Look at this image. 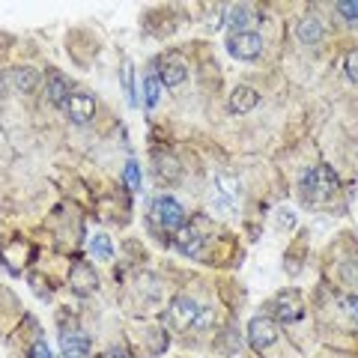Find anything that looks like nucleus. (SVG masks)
<instances>
[{"mask_svg": "<svg viewBox=\"0 0 358 358\" xmlns=\"http://www.w3.org/2000/svg\"><path fill=\"white\" fill-rule=\"evenodd\" d=\"M215 209L224 212V215H236V200H233V194H218L215 197Z\"/></svg>", "mask_w": 358, "mask_h": 358, "instance_id": "4be33fe9", "label": "nucleus"}, {"mask_svg": "<svg viewBox=\"0 0 358 358\" xmlns=\"http://www.w3.org/2000/svg\"><path fill=\"white\" fill-rule=\"evenodd\" d=\"M69 281H72L75 293H93V289L99 287V275H96V268L90 263H75Z\"/></svg>", "mask_w": 358, "mask_h": 358, "instance_id": "9d476101", "label": "nucleus"}, {"mask_svg": "<svg viewBox=\"0 0 358 358\" xmlns=\"http://www.w3.org/2000/svg\"><path fill=\"white\" fill-rule=\"evenodd\" d=\"M322 33H326L322 21L305 18V21H299V27H296V39H299L301 45H317V42L322 39Z\"/></svg>", "mask_w": 358, "mask_h": 358, "instance_id": "4468645a", "label": "nucleus"}, {"mask_svg": "<svg viewBox=\"0 0 358 358\" xmlns=\"http://www.w3.org/2000/svg\"><path fill=\"white\" fill-rule=\"evenodd\" d=\"M162 99V81L155 78V72H150L147 78H143V105L147 108H155Z\"/></svg>", "mask_w": 358, "mask_h": 358, "instance_id": "f3484780", "label": "nucleus"}, {"mask_svg": "<svg viewBox=\"0 0 358 358\" xmlns=\"http://www.w3.org/2000/svg\"><path fill=\"white\" fill-rule=\"evenodd\" d=\"M299 188H301V197H305V203L308 206H317L320 200H326V197L334 194V188H338V173H334L329 164L310 167V171L301 173Z\"/></svg>", "mask_w": 358, "mask_h": 358, "instance_id": "f257e3e1", "label": "nucleus"}, {"mask_svg": "<svg viewBox=\"0 0 358 358\" xmlns=\"http://www.w3.org/2000/svg\"><path fill=\"white\" fill-rule=\"evenodd\" d=\"M152 212L159 215V221L164 224L167 230H179V227H182V221H185V209H182V203H179L176 197H171V194L155 197Z\"/></svg>", "mask_w": 358, "mask_h": 358, "instance_id": "20e7f679", "label": "nucleus"}, {"mask_svg": "<svg viewBox=\"0 0 358 358\" xmlns=\"http://www.w3.org/2000/svg\"><path fill=\"white\" fill-rule=\"evenodd\" d=\"M343 310L350 313L352 322L358 326V296H346V299H343Z\"/></svg>", "mask_w": 358, "mask_h": 358, "instance_id": "b1692460", "label": "nucleus"}, {"mask_svg": "<svg viewBox=\"0 0 358 358\" xmlns=\"http://www.w3.org/2000/svg\"><path fill=\"white\" fill-rule=\"evenodd\" d=\"M122 93H126V102L134 108V102H138V96H134V72H131V66L126 63L122 66Z\"/></svg>", "mask_w": 358, "mask_h": 358, "instance_id": "aec40b11", "label": "nucleus"}, {"mask_svg": "<svg viewBox=\"0 0 358 358\" xmlns=\"http://www.w3.org/2000/svg\"><path fill=\"white\" fill-rule=\"evenodd\" d=\"M122 182H126L129 192H141V164L138 162H126V167H122Z\"/></svg>", "mask_w": 358, "mask_h": 358, "instance_id": "6ab92c4d", "label": "nucleus"}, {"mask_svg": "<svg viewBox=\"0 0 358 358\" xmlns=\"http://www.w3.org/2000/svg\"><path fill=\"white\" fill-rule=\"evenodd\" d=\"M257 102H260V96H257V90H251V87H236L230 96V108L236 110V114H248Z\"/></svg>", "mask_w": 358, "mask_h": 358, "instance_id": "2eb2a0df", "label": "nucleus"}, {"mask_svg": "<svg viewBox=\"0 0 358 358\" xmlns=\"http://www.w3.org/2000/svg\"><path fill=\"white\" fill-rule=\"evenodd\" d=\"M69 78H66V75H60V72H54L51 75V84H48V99H51V102L54 105H57V108H63L66 102H69Z\"/></svg>", "mask_w": 358, "mask_h": 358, "instance_id": "dca6fc26", "label": "nucleus"}, {"mask_svg": "<svg viewBox=\"0 0 358 358\" xmlns=\"http://www.w3.org/2000/svg\"><path fill=\"white\" fill-rule=\"evenodd\" d=\"M6 81L13 90H18V93H33V90L42 84V75H39V69H33V66H15V69L6 72Z\"/></svg>", "mask_w": 358, "mask_h": 358, "instance_id": "1a4fd4ad", "label": "nucleus"}, {"mask_svg": "<svg viewBox=\"0 0 358 358\" xmlns=\"http://www.w3.org/2000/svg\"><path fill=\"white\" fill-rule=\"evenodd\" d=\"M278 221H281V224H284V230H289V227H293V224H296V218H293V212H287V209H281V212H278Z\"/></svg>", "mask_w": 358, "mask_h": 358, "instance_id": "a878e982", "label": "nucleus"}, {"mask_svg": "<svg viewBox=\"0 0 358 358\" xmlns=\"http://www.w3.org/2000/svg\"><path fill=\"white\" fill-rule=\"evenodd\" d=\"M206 227L209 224L203 221V215H194L192 224H182V227L176 230V248L185 251V254H197L200 242H203V236H206Z\"/></svg>", "mask_w": 358, "mask_h": 358, "instance_id": "7ed1b4c3", "label": "nucleus"}, {"mask_svg": "<svg viewBox=\"0 0 358 358\" xmlns=\"http://www.w3.org/2000/svg\"><path fill=\"white\" fill-rule=\"evenodd\" d=\"M60 350L66 358H84L90 352V338L81 331H63L60 334Z\"/></svg>", "mask_w": 358, "mask_h": 358, "instance_id": "ddd939ff", "label": "nucleus"}, {"mask_svg": "<svg viewBox=\"0 0 358 358\" xmlns=\"http://www.w3.org/2000/svg\"><path fill=\"white\" fill-rule=\"evenodd\" d=\"M63 108H66V114H69L72 122L84 126V122H90V120H93V114H96V99L90 93H72L69 102H66Z\"/></svg>", "mask_w": 358, "mask_h": 358, "instance_id": "6e6552de", "label": "nucleus"}, {"mask_svg": "<svg viewBox=\"0 0 358 358\" xmlns=\"http://www.w3.org/2000/svg\"><path fill=\"white\" fill-rule=\"evenodd\" d=\"M224 24H227L233 33L251 30V24H254V9H251V6H245V3L227 6V13H224Z\"/></svg>", "mask_w": 358, "mask_h": 358, "instance_id": "f8f14e48", "label": "nucleus"}, {"mask_svg": "<svg viewBox=\"0 0 358 358\" xmlns=\"http://www.w3.org/2000/svg\"><path fill=\"white\" fill-rule=\"evenodd\" d=\"M90 251H93L99 260H110V257H114V242L108 239V233H99V236L90 239Z\"/></svg>", "mask_w": 358, "mask_h": 358, "instance_id": "a211bd4d", "label": "nucleus"}, {"mask_svg": "<svg viewBox=\"0 0 358 358\" xmlns=\"http://www.w3.org/2000/svg\"><path fill=\"white\" fill-rule=\"evenodd\" d=\"M343 72H346V78H350L352 84H358V51H350V54H346Z\"/></svg>", "mask_w": 358, "mask_h": 358, "instance_id": "412c9836", "label": "nucleus"}, {"mask_svg": "<svg viewBox=\"0 0 358 358\" xmlns=\"http://www.w3.org/2000/svg\"><path fill=\"white\" fill-rule=\"evenodd\" d=\"M185 78H188V69H185V63H182V60H179V57H164L162 72H159V81H162L164 87L176 90V87H182V84H185Z\"/></svg>", "mask_w": 358, "mask_h": 358, "instance_id": "9b49d317", "label": "nucleus"}, {"mask_svg": "<svg viewBox=\"0 0 358 358\" xmlns=\"http://www.w3.org/2000/svg\"><path fill=\"white\" fill-rule=\"evenodd\" d=\"M338 13H341L343 21H358V0H350V3H346V0H341V3H338Z\"/></svg>", "mask_w": 358, "mask_h": 358, "instance_id": "5701e85b", "label": "nucleus"}, {"mask_svg": "<svg viewBox=\"0 0 358 358\" xmlns=\"http://www.w3.org/2000/svg\"><path fill=\"white\" fill-rule=\"evenodd\" d=\"M301 313H305V305H301V296L296 289H281L275 299V317L281 322H299Z\"/></svg>", "mask_w": 358, "mask_h": 358, "instance_id": "423d86ee", "label": "nucleus"}, {"mask_svg": "<svg viewBox=\"0 0 358 358\" xmlns=\"http://www.w3.org/2000/svg\"><path fill=\"white\" fill-rule=\"evenodd\" d=\"M30 358H51V350L39 341V343H33V346H30Z\"/></svg>", "mask_w": 358, "mask_h": 358, "instance_id": "393cba45", "label": "nucleus"}, {"mask_svg": "<svg viewBox=\"0 0 358 358\" xmlns=\"http://www.w3.org/2000/svg\"><path fill=\"white\" fill-rule=\"evenodd\" d=\"M248 338H251L254 350L266 352V350H272V346L278 343V329H275V322L268 317H254L251 326H248Z\"/></svg>", "mask_w": 358, "mask_h": 358, "instance_id": "39448f33", "label": "nucleus"}, {"mask_svg": "<svg viewBox=\"0 0 358 358\" xmlns=\"http://www.w3.org/2000/svg\"><path fill=\"white\" fill-rule=\"evenodd\" d=\"M99 358H129V352L120 350V346H114V350H108L105 355H99Z\"/></svg>", "mask_w": 358, "mask_h": 358, "instance_id": "bb28decb", "label": "nucleus"}, {"mask_svg": "<svg viewBox=\"0 0 358 358\" xmlns=\"http://www.w3.org/2000/svg\"><path fill=\"white\" fill-rule=\"evenodd\" d=\"M197 313H200V308L194 305V299L176 296V299L171 301V326L179 329V331L192 329V326H194V320H197Z\"/></svg>", "mask_w": 358, "mask_h": 358, "instance_id": "0eeeda50", "label": "nucleus"}, {"mask_svg": "<svg viewBox=\"0 0 358 358\" xmlns=\"http://www.w3.org/2000/svg\"><path fill=\"white\" fill-rule=\"evenodd\" d=\"M227 51H230V57H236V60H242V63H251V60L260 57V51H263V36H260L257 30L230 33Z\"/></svg>", "mask_w": 358, "mask_h": 358, "instance_id": "f03ea898", "label": "nucleus"}]
</instances>
